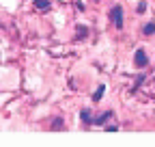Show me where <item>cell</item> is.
<instances>
[{"label": "cell", "mask_w": 155, "mask_h": 147, "mask_svg": "<svg viewBox=\"0 0 155 147\" xmlns=\"http://www.w3.org/2000/svg\"><path fill=\"white\" fill-rule=\"evenodd\" d=\"M136 11H138V13H144V11H147V2H140L138 7H136Z\"/></svg>", "instance_id": "10"}, {"label": "cell", "mask_w": 155, "mask_h": 147, "mask_svg": "<svg viewBox=\"0 0 155 147\" xmlns=\"http://www.w3.org/2000/svg\"><path fill=\"white\" fill-rule=\"evenodd\" d=\"M35 7L41 9V11H45V9L50 7V0H35Z\"/></svg>", "instance_id": "5"}, {"label": "cell", "mask_w": 155, "mask_h": 147, "mask_svg": "<svg viewBox=\"0 0 155 147\" xmlns=\"http://www.w3.org/2000/svg\"><path fill=\"white\" fill-rule=\"evenodd\" d=\"M110 117H112V113H110V110H106V113H101L99 117H95V119H93V123H104V121H108Z\"/></svg>", "instance_id": "3"}, {"label": "cell", "mask_w": 155, "mask_h": 147, "mask_svg": "<svg viewBox=\"0 0 155 147\" xmlns=\"http://www.w3.org/2000/svg\"><path fill=\"white\" fill-rule=\"evenodd\" d=\"M153 32H155V22H149L144 26V35H153Z\"/></svg>", "instance_id": "8"}, {"label": "cell", "mask_w": 155, "mask_h": 147, "mask_svg": "<svg viewBox=\"0 0 155 147\" xmlns=\"http://www.w3.org/2000/svg\"><path fill=\"white\" fill-rule=\"evenodd\" d=\"M52 130H63V121H61V119H56L54 125H52Z\"/></svg>", "instance_id": "9"}, {"label": "cell", "mask_w": 155, "mask_h": 147, "mask_svg": "<svg viewBox=\"0 0 155 147\" xmlns=\"http://www.w3.org/2000/svg\"><path fill=\"white\" fill-rule=\"evenodd\" d=\"M110 20H112V24L116 26V28H123V7H112V11H110Z\"/></svg>", "instance_id": "1"}, {"label": "cell", "mask_w": 155, "mask_h": 147, "mask_svg": "<svg viewBox=\"0 0 155 147\" xmlns=\"http://www.w3.org/2000/svg\"><path fill=\"white\" fill-rule=\"evenodd\" d=\"M104 91H106V87L99 84V87H97V91H95V95H93V100H95V102H99V100L104 97Z\"/></svg>", "instance_id": "4"}, {"label": "cell", "mask_w": 155, "mask_h": 147, "mask_svg": "<svg viewBox=\"0 0 155 147\" xmlns=\"http://www.w3.org/2000/svg\"><path fill=\"white\" fill-rule=\"evenodd\" d=\"M75 30H78V35H80V37H78V39H84V37L88 35V30H86V26H78Z\"/></svg>", "instance_id": "7"}, {"label": "cell", "mask_w": 155, "mask_h": 147, "mask_svg": "<svg viewBox=\"0 0 155 147\" xmlns=\"http://www.w3.org/2000/svg\"><path fill=\"white\" fill-rule=\"evenodd\" d=\"M147 63H149L147 52L144 50H138V52H136V56H134V65L138 67V69H142V67H147Z\"/></svg>", "instance_id": "2"}, {"label": "cell", "mask_w": 155, "mask_h": 147, "mask_svg": "<svg viewBox=\"0 0 155 147\" xmlns=\"http://www.w3.org/2000/svg\"><path fill=\"white\" fill-rule=\"evenodd\" d=\"M95 2H97V0H95Z\"/></svg>", "instance_id": "11"}, {"label": "cell", "mask_w": 155, "mask_h": 147, "mask_svg": "<svg viewBox=\"0 0 155 147\" xmlns=\"http://www.w3.org/2000/svg\"><path fill=\"white\" fill-rule=\"evenodd\" d=\"M80 117H82V121H84V123H91V110H86V108H84L82 113H80Z\"/></svg>", "instance_id": "6"}]
</instances>
